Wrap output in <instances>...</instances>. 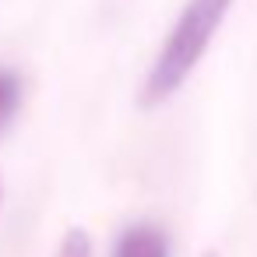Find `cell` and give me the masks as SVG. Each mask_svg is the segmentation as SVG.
Returning <instances> with one entry per match:
<instances>
[{
	"mask_svg": "<svg viewBox=\"0 0 257 257\" xmlns=\"http://www.w3.org/2000/svg\"><path fill=\"white\" fill-rule=\"evenodd\" d=\"M232 8V0H187V8L180 11L176 25L169 29L148 78L141 88V106H162L187 78L190 71L201 64V57L208 53L218 25L225 22Z\"/></svg>",
	"mask_w": 257,
	"mask_h": 257,
	"instance_id": "6da1fadb",
	"label": "cell"
},
{
	"mask_svg": "<svg viewBox=\"0 0 257 257\" xmlns=\"http://www.w3.org/2000/svg\"><path fill=\"white\" fill-rule=\"evenodd\" d=\"M113 257H169V243H166L162 229H155V225H131L116 239Z\"/></svg>",
	"mask_w": 257,
	"mask_h": 257,
	"instance_id": "7a4b0ae2",
	"label": "cell"
},
{
	"mask_svg": "<svg viewBox=\"0 0 257 257\" xmlns=\"http://www.w3.org/2000/svg\"><path fill=\"white\" fill-rule=\"evenodd\" d=\"M18 102H22V81L18 74L0 67V131L11 123V116L18 113Z\"/></svg>",
	"mask_w": 257,
	"mask_h": 257,
	"instance_id": "3957f363",
	"label": "cell"
},
{
	"mask_svg": "<svg viewBox=\"0 0 257 257\" xmlns=\"http://www.w3.org/2000/svg\"><path fill=\"white\" fill-rule=\"evenodd\" d=\"M57 257H92V236L85 229H67L57 246Z\"/></svg>",
	"mask_w": 257,
	"mask_h": 257,
	"instance_id": "277c9868",
	"label": "cell"
},
{
	"mask_svg": "<svg viewBox=\"0 0 257 257\" xmlns=\"http://www.w3.org/2000/svg\"><path fill=\"white\" fill-rule=\"evenodd\" d=\"M0 201H4V180H0Z\"/></svg>",
	"mask_w": 257,
	"mask_h": 257,
	"instance_id": "5b68a950",
	"label": "cell"
},
{
	"mask_svg": "<svg viewBox=\"0 0 257 257\" xmlns=\"http://www.w3.org/2000/svg\"><path fill=\"white\" fill-rule=\"evenodd\" d=\"M208 257H211V253H208Z\"/></svg>",
	"mask_w": 257,
	"mask_h": 257,
	"instance_id": "8992f818",
	"label": "cell"
}]
</instances>
